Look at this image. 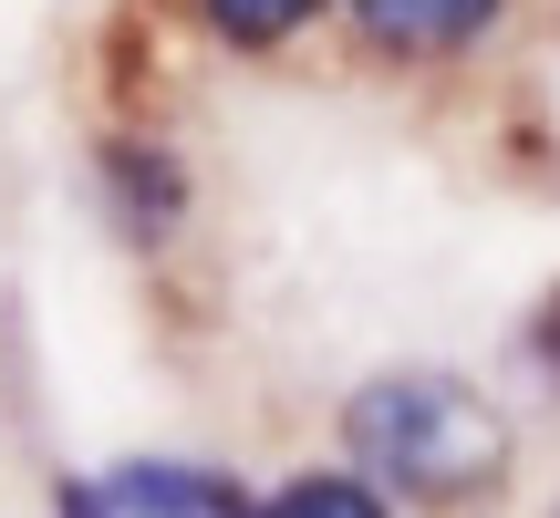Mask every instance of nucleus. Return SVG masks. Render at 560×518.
I'll use <instances>...</instances> for the list:
<instances>
[{
  "label": "nucleus",
  "mask_w": 560,
  "mask_h": 518,
  "mask_svg": "<svg viewBox=\"0 0 560 518\" xmlns=\"http://www.w3.org/2000/svg\"><path fill=\"white\" fill-rule=\"evenodd\" d=\"M342 446H353L374 478L416 487V498H467V487H499V467H509V425L446 374L363 384V395L342 404Z\"/></svg>",
  "instance_id": "1"
},
{
  "label": "nucleus",
  "mask_w": 560,
  "mask_h": 518,
  "mask_svg": "<svg viewBox=\"0 0 560 518\" xmlns=\"http://www.w3.org/2000/svg\"><path fill=\"white\" fill-rule=\"evenodd\" d=\"M353 21H363V42L374 52H467V42L499 21V0H353Z\"/></svg>",
  "instance_id": "2"
},
{
  "label": "nucleus",
  "mask_w": 560,
  "mask_h": 518,
  "mask_svg": "<svg viewBox=\"0 0 560 518\" xmlns=\"http://www.w3.org/2000/svg\"><path fill=\"white\" fill-rule=\"evenodd\" d=\"M104 508H125V518H249V498L229 478H208V467H166V457L115 467Z\"/></svg>",
  "instance_id": "3"
},
{
  "label": "nucleus",
  "mask_w": 560,
  "mask_h": 518,
  "mask_svg": "<svg viewBox=\"0 0 560 518\" xmlns=\"http://www.w3.org/2000/svg\"><path fill=\"white\" fill-rule=\"evenodd\" d=\"M198 11H208V32H229V42H249V52H260V42L301 32L322 0H198Z\"/></svg>",
  "instance_id": "4"
},
{
  "label": "nucleus",
  "mask_w": 560,
  "mask_h": 518,
  "mask_svg": "<svg viewBox=\"0 0 560 518\" xmlns=\"http://www.w3.org/2000/svg\"><path fill=\"white\" fill-rule=\"evenodd\" d=\"M260 518H384L374 487H353V478H291Z\"/></svg>",
  "instance_id": "5"
},
{
  "label": "nucleus",
  "mask_w": 560,
  "mask_h": 518,
  "mask_svg": "<svg viewBox=\"0 0 560 518\" xmlns=\"http://www.w3.org/2000/svg\"><path fill=\"white\" fill-rule=\"evenodd\" d=\"M62 518H104V498L94 487H62Z\"/></svg>",
  "instance_id": "6"
}]
</instances>
